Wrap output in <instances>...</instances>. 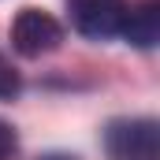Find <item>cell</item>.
I'll list each match as a JSON object with an SVG mask.
<instances>
[{"mask_svg": "<svg viewBox=\"0 0 160 160\" xmlns=\"http://www.w3.org/2000/svg\"><path fill=\"white\" fill-rule=\"evenodd\" d=\"M104 149L112 160H157L160 157L157 119H112L104 127Z\"/></svg>", "mask_w": 160, "mask_h": 160, "instance_id": "obj_1", "label": "cell"}, {"mask_svg": "<svg viewBox=\"0 0 160 160\" xmlns=\"http://www.w3.org/2000/svg\"><path fill=\"white\" fill-rule=\"evenodd\" d=\"M60 41H63V26L41 8H22L11 22V45L19 56H30V60L45 56V52L60 48Z\"/></svg>", "mask_w": 160, "mask_h": 160, "instance_id": "obj_2", "label": "cell"}, {"mask_svg": "<svg viewBox=\"0 0 160 160\" xmlns=\"http://www.w3.org/2000/svg\"><path fill=\"white\" fill-rule=\"evenodd\" d=\"M67 15L82 38L108 41V38H119L123 30L127 0H67Z\"/></svg>", "mask_w": 160, "mask_h": 160, "instance_id": "obj_3", "label": "cell"}, {"mask_svg": "<svg viewBox=\"0 0 160 160\" xmlns=\"http://www.w3.org/2000/svg\"><path fill=\"white\" fill-rule=\"evenodd\" d=\"M119 38H127L134 48H153L160 41V0H142L127 8Z\"/></svg>", "mask_w": 160, "mask_h": 160, "instance_id": "obj_4", "label": "cell"}, {"mask_svg": "<svg viewBox=\"0 0 160 160\" xmlns=\"http://www.w3.org/2000/svg\"><path fill=\"white\" fill-rule=\"evenodd\" d=\"M19 89H22V78H19V71L4 60V52H0V101H11V97H19Z\"/></svg>", "mask_w": 160, "mask_h": 160, "instance_id": "obj_5", "label": "cell"}, {"mask_svg": "<svg viewBox=\"0 0 160 160\" xmlns=\"http://www.w3.org/2000/svg\"><path fill=\"white\" fill-rule=\"evenodd\" d=\"M15 149H19V138H15V130H11L8 123L0 119V160H11V157H15Z\"/></svg>", "mask_w": 160, "mask_h": 160, "instance_id": "obj_6", "label": "cell"}, {"mask_svg": "<svg viewBox=\"0 0 160 160\" xmlns=\"http://www.w3.org/2000/svg\"><path fill=\"white\" fill-rule=\"evenodd\" d=\"M41 160H78V157H71V153H45Z\"/></svg>", "mask_w": 160, "mask_h": 160, "instance_id": "obj_7", "label": "cell"}]
</instances>
